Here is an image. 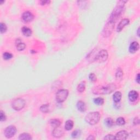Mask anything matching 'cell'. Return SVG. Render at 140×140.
<instances>
[{
  "label": "cell",
  "instance_id": "obj_1",
  "mask_svg": "<svg viewBox=\"0 0 140 140\" xmlns=\"http://www.w3.org/2000/svg\"><path fill=\"white\" fill-rule=\"evenodd\" d=\"M117 88V86L114 84H110L106 85H99L93 89V93L96 95L108 94L114 91Z\"/></svg>",
  "mask_w": 140,
  "mask_h": 140
},
{
  "label": "cell",
  "instance_id": "obj_2",
  "mask_svg": "<svg viewBox=\"0 0 140 140\" xmlns=\"http://www.w3.org/2000/svg\"><path fill=\"white\" fill-rule=\"evenodd\" d=\"M124 1H122V4H118L116 8H114L113 12L112 13V14L110 16V21L112 23H115L116 21L119 19V17L121 15V14L123 12V8H124V4H123Z\"/></svg>",
  "mask_w": 140,
  "mask_h": 140
},
{
  "label": "cell",
  "instance_id": "obj_3",
  "mask_svg": "<svg viewBox=\"0 0 140 140\" xmlns=\"http://www.w3.org/2000/svg\"><path fill=\"white\" fill-rule=\"evenodd\" d=\"M100 119V114L98 112H90L86 116L85 120L86 123L91 125L96 124Z\"/></svg>",
  "mask_w": 140,
  "mask_h": 140
},
{
  "label": "cell",
  "instance_id": "obj_4",
  "mask_svg": "<svg viewBox=\"0 0 140 140\" xmlns=\"http://www.w3.org/2000/svg\"><path fill=\"white\" fill-rule=\"evenodd\" d=\"M69 95V91L66 89H60L56 94V100L59 103L63 102L66 100Z\"/></svg>",
  "mask_w": 140,
  "mask_h": 140
},
{
  "label": "cell",
  "instance_id": "obj_5",
  "mask_svg": "<svg viewBox=\"0 0 140 140\" xmlns=\"http://www.w3.org/2000/svg\"><path fill=\"white\" fill-rule=\"evenodd\" d=\"M25 106V101L21 98H17L12 103V108L15 111L22 110Z\"/></svg>",
  "mask_w": 140,
  "mask_h": 140
},
{
  "label": "cell",
  "instance_id": "obj_6",
  "mask_svg": "<svg viewBox=\"0 0 140 140\" xmlns=\"http://www.w3.org/2000/svg\"><path fill=\"white\" fill-rule=\"evenodd\" d=\"M108 54L106 50L102 49L99 52V53L96 55V57L95 58V60L100 63L105 62L108 59Z\"/></svg>",
  "mask_w": 140,
  "mask_h": 140
},
{
  "label": "cell",
  "instance_id": "obj_7",
  "mask_svg": "<svg viewBox=\"0 0 140 140\" xmlns=\"http://www.w3.org/2000/svg\"><path fill=\"white\" fill-rule=\"evenodd\" d=\"M16 133V128L15 126L10 125L5 129L4 130V135L7 139L12 138L15 135Z\"/></svg>",
  "mask_w": 140,
  "mask_h": 140
},
{
  "label": "cell",
  "instance_id": "obj_8",
  "mask_svg": "<svg viewBox=\"0 0 140 140\" xmlns=\"http://www.w3.org/2000/svg\"><path fill=\"white\" fill-rule=\"evenodd\" d=\"M114 24L112 23L111 21H108V23L106 24V26L105 27V29L103 30V35L105 37H107V36H110L111 33L112 32L114 29Z\"/></svg>",
  "mask_w": 140,
  "mask_h": 140
},
{
  "label": "cell",
  "instance_id": "obj_9",
  "mask_svg": "<svg viewBox=\"0 0 140 140\" xmlns=\"http://www.w3.org/2000/svg\"><path fill=\"white\" fill-rule=\"evenodd\" d=\"M33 19H34V15L29 11L25 12L22 15V19L25 23H29L32 21Z\"/></svg>",
  "mask_w": 140,
  "mask_h": 140
},
{
  "label": "cell",
  "instance_id": "obj_10",
  "mask_svg": "<svg viewBox=\"0 0 140 140\" xmlns=\"http://www.w3.org/2000/svg\"><path fill=\"white\" fill-rule=\"evenodd\" d=\"M129 134L125 130L120 131L119 132L117 133L115 136L116 140H126L128 138Z\"/></svg>",
  "mask_w": 140,
  "mask_h": 140
},
{
  "label": "cell",
  "instance_id": "obj_11",
  "mask_svg": "<svg viewBox=\"0 0 140 140\" xmlns=\"http://www.w3.org/2000/svg\"><path fill=\"white\" fill-rule=\"evenodd\" d=\"M130 23V21L128 19H124L120 21L118 25L117 26V32H120L121 31L124 29L125 26H127Z\"/></svg>",
  "mask_w": 140,
  "mask_h": 140
},
{
  "label": "cell",
  "instance_id": "obj_12",
  "mask_svg": "<svg viewBox=\"0 0 140 140\" xmlns=\"http://www.w3.org/2000/svg\"><path fill=\"white\" fill-rule=\"evenodd\" d=\"M64 131L59 127L54 128V130H53L52 135L53 136L57 138H59L62 137L64 135Z\"/></svg>",
  "mask_w": 140,
  "mask_h": 140
},
{
  "label": "cell",
  "instance_id": "obj_13",
  "mask_svg": "<svg viewBox=\"0 0 140 140\" xmlns=\"http://www.w3.org/2000/svg\"><path fill=\"white\" fill-rule=\"evenodd\" d=\"M139 93L135 90H131L129 93V99L131 102H134L138 100L139 97Z\"/></svg>",
  "mask_w": 140,
  "mask_h": 140
},
{
  "label": "cell",
  "instance_id": "obj_14",
  "mask_svg": "<svg viewBox=\"0 0 140 140\" xmlns=\"http://www.w3.org/2000/svg\"><path fill=\"white\" fill-rule=\"evenodd\" d=\"M140 46L138 42L134 41L131 43L129 47V52L131 53H135L139 49Z\"/></svg>",
  "mask_w": 140,
  "mask_h": 140
},
{
  "label": "cell",
  "instance_id": "obj_15",
  "mask_svg": "<svg viewBox=\"0 0 140 140\" xmlns=\"http://www.w3.org/2000/svg\"><path fill=\"white\" fill-rule=\"evenodd\" d=\"M15 45L16 49L19 51H22L25 49V47H26V45L23 42H22V41L20 40V39H17L15 42Z\"/></svg>",
  "mask_w": 140,
  "mask_h": 140
},
{
  "label": "cell",
  "instance_id": "obj_16",
  "mask_svg": "<svg viewBox=\"0 0 140 140\" xmlns=\"http://www.w3.org/2000/svg\"><path fill=\"white\" fill-rule=\"evenodd\" d=\"M77 107L78 111H79L81 112H84L86 111V105L82 101H79L77 102Z\"/></svg>",
  "mask_w": 140,
  "mask_h": 140
},
{
  "label": "cell",
  "instance_id": "obj_17",
  "mask_svg": "<svg viewBox=\"0 0 140 140\" xmlns=\"http://www.w3.org/2000/svg\"><path fill=\"white\" fill-rule=\"evenodd\" d=\"M21 31L23 32V35L26 37H29L32 35V30L30 28L26 26H24L22 27Z\"/></svg>",
  "mask_w": 140,
  "mask_h": 140
},
{
  "label": "cell",
  "instance_id": "obj_18",
  "mask_svg": "<svg viewBox=\"0 0 140 140\" xmlns=\"http://www.w3.org/2000/svg\"><path fill=\"white\" fill-rule=\"evenodd\" d=\"M122 99V93L120 91H116L113 94V99L116 103H118L120 102Z\"/></svg>",
  "mask_w": 140,
  "mask_h": 140
},
{
  "label": "cell",
  "instance_id": "obj_19",
  "mask_svg": "<svg viewBox=\"0 0 140 140\" xmlns=\"http://www.w3.org/2000/svg\"><path fill=\"white\" fill-rule=\"evenodd\" d=\"M50 124L52 127H53L54 128H55L60 127L61 125V122L59 119H53L50 120Z\"/></svg>",
  "mask_w": 140,
  "mask_h": 140
},
{
  "label": "cell",
  "instance_id": "obj_20",
  "mask_svg": "<svg viewBox=\"0 0 140 140\" xmlns=\"http://www.w3.org/2000/svg\"><path fill=\"white\" fill-rule=\"evenodd\" d=\"M74 123L71 120H67L65 124V129L68 131L71 130L72 129L73 127Z\"/></svg>",
  "mask_w": 140,
  "mask_h": 140
},
{
  "label": "cell",
  "instance_id": "obj_21",
  "mask_svg": "<svg viewBox=\"0 0 140 140\" xmlns=\"http://www.w3.org/2000/svg\"><path fill=\"white\" fill-rule=\"evenodd\" d=\"M19 140H32V137L27 133H23L20 134L19 137Z\"/></svg>",
  "mask_w": 140,
  "mask_h": 140
},
{
  "label": "cell",
  "instance_id": "obj_22",
  "mask_svg": "<svg viewBox=\"0 0 140 140\" xmlns=\"http://www.w3.org/2000/svg\"><path fill=\"white\" fill-rule=\"evenodd\" d=\"M85 89V82H82L78 84L77 86V90L78 92L82 93L84 91Z\"/></svg>",
  "mask_w": 140,
  "mask_h": 140
},
{
  "label": "cell",
  "instance_id": "obj_23",
  "mask_svg": "<svg viewBox=\"0 0 140 140\" xmlns=\"http://www.w3.org/2000/svg\"><path fill=\"white\" fill-rule=\"evenodd\" d=\"M105 123L108 127H112L114 125V121L111 118H107L105 120Z\"/></svg>",
  "mask_w": 140,
  "mask_h": 140
},
{
  "label": "cell",
  "instance_id": "obj_24",
  "mask_svg": "<svg viewBox=\"0 0 140 140\" xmlns=\"http://www.w3.org/2000/svg\"><path fill=\"white\" fill-rule=\"evenodd\" d=\"M94 102L97 105L101 106L104 103V99L102 97H97L94 99Z\"/></svg>",
  "mask_w": 140,
  "mask_h": 140
},
{
  "label": "cell",
  "instance_id": "obj_25",
  "mask_svg": "<svg viewBox=\"0 0 140 140\" xmlns=\"http://www.w3.org/2000/svg\"><path fill=\"white\" fill-rule=\"evenodd\" d=\"M123 76V72L120 68H118L116 73V78L117 79H121Z\"/></svg>",
  "mask_w": 140,
  "mask_h": 140
},
{
  "label": "cell",
  "instance_id": "obj_26",
  "mask_svg": "<svg viewBox=\"0 0 140 140\" xmlns=\"http://www.w3.org/2000/svg\"><path fill=\"white\" fill-rule=\"evenodd\" d=\"M80 134H81L80 130H79V129H76V130H75L74 131H73V132L72 133L71 136H72L73 138L76 139V138H79V137L80 135Z\"/></svg>",
  "mask_w": 140,
  "mask_h": 140
},
{
  "label": "cell",
  "instance_id": "obj_27",
  "mask_svg": "<svg viewBox=\"0 0 140 140\" xmlns=\"http://www.w3.org/2000/svg\"><path fill=\"white\" fill-rule=\"evenodd\" d=\"M116 123L117 125H123L125 124V120L124 118L123 117H119L118 118H117L116 120Z\"/></svg>",
  "mask_w": 140,
  "mask_h": 140
},
{
  "label": "cell",
  "instance_id": "obj_28",
  "mask_svg": "<svg viewBox=\"0 0 140 140\" xmlns=\"http://www.w3.org/2000/svg\"><path fill=\"white\" fill-rule=\"evenodd\" d=\"M3 58L4 60H9L13 58V55L10 53L5 52L3 54Z\"/></svg>",
  "mask_w": 140,
  "mask_h": 140
},
{
  "label": "cell",
  "instance_id": "obj_29",
  "mask_svg": "<svg viewBox=\"0 0 140 140\" xmlns=\"http://www.w3.org/2000/svg\"><path fill=\"white\" fill-rule=\"evenodd\" d=\"M40 110L43 113H47L49 112V105H43L40 107Z\"/></svg>",
  "mask_w": 140,
  "mask_h": 140
},
{
  "label": "cell",
  "instance_id": "obj_30",
  "mask_svg": "<svg viewBox=\"0 0 140 140\" xmlns=\"http://www.w3.org/2000/svg\"><path fill=\"white\" fill-rule=\"evenodd\" d=\"M7 30V27L4 23H1L0 24V31H1V33H3L4 32H6V31Z\"/></svg>",
  "mask_w": 140,
  "mask_h": 140
},
{
  "label": "cell",
  "instance_id": "obj_31",
  "mask_svg": "<svg viewBox=\"0 0 140 140\" xmlns=\"http://www.w3.org/2000/svg\"><path fill=\"white\" fill-rule=\"evenodd\" d=\"M89 79H90L91 82H95L96 81V75L93 73H90L89 75Z\"/></svg>",
  "mask_w": 140,
  "mask_h": 140
},
{
  "label": "cell",
  "instance_id": "obj_32",
  "mask_svg": "<svg viewBox=\"0 0 140 140\" xmlns=\"http://www.w3.org/2000/svg\"><path fill=\"white\" fill-rule=\"evenodd\" d=\"M6 119V116H5L4 113L2 111L0 112V120L1 122L4 121Z\"/></svg>",
  "mask_w": 140,
  "mask_h": 140
},
{
  "label": "cell",
  "instance_id": "obj_33",
  "mask_svg": "<svg viewBox=\"0 0 140 140\" xmlns=\"http://www.w3.org/2000/svg\"><path fill=\"white\" fill-rule=\"evenodd\" d=\"M105 140H114L115 139V136H113V135H111V134H108V135H106L105 138Z\"/></svg>",
  "mask_w": 140,
  "mask_h": 140
},
{
  "label": "cell",
  "instance_id": "obj_34",
  "mask_svg": "<svg viewBox=\"0 0 140 140\" xmlns=\"http://www.w3.org/2000/svg\"><path fill=\"white\" fill-rule=\"evenodd\" d=\"M134 123L135 125H137V124H139V118L136 117V118H135V119H134Z\"/></svg>",
  "mask_w": 140,
  "mask_h": 140
},
{
  "label": "cell",
  "instance_id": "obj_35",
  "mask_svg": "<svg viewBox=\"0 0 140 140\" xmlns=\"http://www.w3.org/2000/svg\"><path fill=\"white\" fill-rule=\"evenodd\" d=\"M50 2V1H40V3L42 5H45L46 4H49Z\"/></svg>",
  "mask_w": 140,
  "mask_h": 140
},
{
  "label": "cell",
  "instance_id": "obj_36",
  "mask_svg": "<svg viewBox=\"0 0 140 140\" xmlns=\"http://www.w3.org/2000/svg\"><path fill=\"white\" fill-rule=\"evenodd\" d=\"M136 81L137 82L138 84L140 83V74H138L136 76Z\"/></svg>",
  "mask_w": 140,
  "mask_h": 140
},
{
  "label": "cell",
  "instance_id": "obj_37",
  "mask_svg": "<svg viewBox=\"0 0 140 140\" xmlns=\"http://www.w3.org/2000/svg\"><path fill=\"white\" fill-rule=\"evenodd\" d=\"M86 140H95V138L93 136H89L88 138L86 139Z\"/></svg>",
  "mask_w": 140,
  "mask_h": 140
},
{
  "label": "cell",
  "instance_id": "obj_38",
  "mask_svg": "<svg viewBox=\"0 0 140 140\" xmlns=\"http://www.w3.org/2000/svg\"><path fill=\"white\" fill-rule=\"evenodd\" d=\"M139 31H140V27H139V28H138V36H140Z\"/></svg>",
  "mask_w": 140,
  "mask_h": 140
},
{
  "label": "cell",
  "instance_id": "obj_39",
  "mask_svg": "<svg viewBox=\"0 0 140 140\" xmlns=\"http://www.w3.org/2000/svg\"><path fill=\"white\" fill-rule=\"evenodd\" d=\"M3 2H4V1H1V2H0V3H1V4H2V3H3Z\"/></svg>",
  "mask_w": 140,
  "mask_h": 140
}]
</instances>
